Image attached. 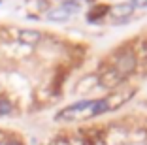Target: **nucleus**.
Instances as JSON below:
<instances>
[{
  "label": "nucleus",
  "instance_id": "nucleus-2",
  "mask_svg": "<svg viewBox=\"0 0 147 145\" xmlns=\"http://www.w3.org/2000/svg\"><path fill=\"white\" fill-rule=\"evenodd\" d=\"M9 111H11V104L8 100H0V115H6Z\"/></svg>",
  "mask_w": 147,
  "mask_h": 145
},
{
  "label": "nucleus",
  "instance_id": "nucleus-1",
  "mask_svg": "<svg viewBox=\"0 0 147 145\" xmlns=\"http://www.w3.org/2000/svg\"><path fill=\"white\" fill-rule=\"evenodd\" d=\"M72 13L68 11V9H64V8H57V9H53V11H49V19H57V21H62V19H68Z\"/></svg>",
  "mask_w": 147,
  "mask_h": 145
}]
</instances>
